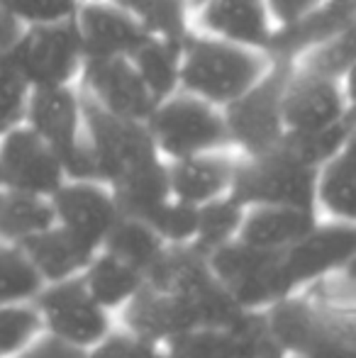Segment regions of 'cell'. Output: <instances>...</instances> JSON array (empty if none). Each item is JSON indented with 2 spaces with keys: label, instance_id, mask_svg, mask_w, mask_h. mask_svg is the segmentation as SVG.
<instances>
[{
  "label": "cell",
  "instance_id": "cell-11",
  "mask_svg": "<svg viewBox=\"0 0 356 358\" xmlns=\"http://www.w3.org/2000/svg\"><path fill=\"white\" fill-rule=\"evenodd\" d=\"M32 302L39 310L42 324L47 327L49 334L81 349L98 344L110 329L105 307H100L88 292L83 275L47 283Z\"/></svg>",
  "mask_w": 356,
  "mask_h": 358
},
{
  "label": "cell",
  "instance_id": "cell-38",
  "mask_svg": "<svg viewBox=\"0 0 356 358\" xmlns=\"http://www.w3.org/2000/svg\"><path fill=\"white\" fill-rule=\"evenodd\" d=\"M86 358H164L159 344L147 341L132 331H120V334H105L93 351H86Z\"/></svg>",
  "mask_w": 356,
  "mask_h": 358
},
{
  "label": "cell",
  "instance_id": "cell-45",
  "mask_svg": "<svg viewBox=\"0 0 356 358\" xmlns=\"http://www.w3.org/2000/svg\"><path fill=\"white\" fill-rule=\"evenodd\" d=\"M0 185H3V176H0Z\"/></svg>",
  "mask_w": 356,
  "mask_h": 358
},
{
  "label": "cell",
  "instance_id": "cell-20",
  "mask_svg": "<svg viewBox=\"0 0 356 358\" xmlns=\"http://www.w3.org/2000/svg\"><path fill=\"white\" fill-rule=\"evenodd\" d=\"M17 246L24 251V256L34 266L39 278L44 280V285L78 275L81 271H86L90 259L98 251L95 246H90L73 231L64 229L57 222L49 229L22 239Z\"/></svg>",
  "mask_w": 356,
  "mask_h": 358
},
{
  "label": "cell",
  "instance_id": "cell-5",
  "mask_svg": "<svg viewBox=\"0 0 356 358\" xmlns=\"http://www.w3.org/2000/svg\"><path fill=\"white\" fill-rule=\"evenodd\" d=\"M315 171L278 142L264 154L239 156L229 195L242 208L290 205L315 210Z\"/></svg>",
  "mask_w": 356,
  "mask_h": 358
},
{
  "label": "cell",
  "instance_id": "cell-3",
  "mask_svg": "<svg viewBox=\"0 0 356 358\" xmlns=\"http://www.w3.org/2000/svg\"><path fill=\"white\" fill-rule=\"evenodd\" d=\"M144 124L164 161L232 146L222 108L185 90H176L159 100Z\"/></svg>",
  "mask_w": 356,
  "mask_h": 358
},
{
  "label": "cell",
  "instance_id": "cell-21",
  "mask_svg": "<svg viewBox=\"0 0 356 358\" xmlns=\"http://www.w3.org/2000/svg\"><path fill=\"white\" fill-rule=\"evenodd\" d=\"M318 224L315 210L290 205H254L244 208L237 239L269 251H285Z\"/></svg>",
  "mask_w": 356,
  "mask_h": 358
},
{
  "label": "cell",
  "instance_id": "cell-23",
  "mask_svg": "<svg viewBox=\"0 0 356 358\" xmlns=\"http://www.w3.org/2000/svg\"><path fill=\"white\" fill-rule=\"evenodd\" d=\"M215 280L208 264V254L188 244H166L159 254V259L147 271V283H152L159 290L173 292L180 297L198 295L203 287H208Z\"/></svg>",
  "mask_w": 356,
  "mask_h": 358
},
{
  "label": "cell",
  "instance_id": "cell-18",
  "mask_svg": "<svg viewBox=\"0 0 356 358\" xmlns=\"http://www.w3.org/2000/svg\"><path fill=\"white\" fill-rule=\"evenodd\" d=\"M124 327L154 344H169L185 331L198 329V317L185 297L159 290L144 280V285L124 302Z\"/></svg>",
  "mask_w": 356,
  "mask_h": 358
},
{
  "label": "cell",
  "instance_id": "cell-7",
  "mask_svg": "<svg viewBox=\"0 0 356 358\" xmlns=\"http://www.w3.org/2000/svg\"><path fill=\"white\" fill-rule=\"evenodd\" d=\"M8 59L32 88L76 85L86 64V52L69 17L57 22L27 24L22 39Z\"/></svg>",
  "mask_w": 356,
  "mask_h": 358
},
{
  "label": "cell",
  "instance_id": "cell-22",
  "mask_svg": "<svg viewBox=\"0 0 356 358\" xmlns=\"http://www.w3.org/2000/svg\"><path fill=\"white\" fill-rule=\"evenodd\" d=\"M108 188L113 193L120 217L149 220L166 200H171L166 161L157 156L115 178L113 183H108Z\"/></svg>",
  "mask_w": 356,
  "mask_h": 358
},
{
  "label": "cell",
  "instance_id": "cell-26",
  "mask_svg": "<svg viewBox=\"0 0 356 358\" xmlns=\"http://www.w3.org/2000/svg\"><path fill=\"white\" fill-rule=\"evenodd\" d=\"M54 224V210L49 198L0 185V241L20 244L27 236Z\"/></svg>",
  "mask_w": 356,
  "mask_h": 358
},
{
  "label": "cell",
  "instance_id": "cell-12",
  "mask_svg": "<svg viewBox=\"0 0 356 358\" xmlns=\"http://www.w3.org/2000/svg\"><path fill=\"white\" fill-rule=\"evenodd\" d=\"M76 85L90 105L137 122H147L157 105L129 57L86 59Z\"/></svg>",
  "mask_w": 356,
  "mask_h": 358
},
{
  "label": "cell",
  "instance_id": "cell-9",
  "mask_svg": "<svg viewBox=\"0 0 356 358\" xmlns=\"http://www.w3.org/2000/svg\"><path fill=\"white\" fill-rule=\"evenodd\" d=\"M86 146L93 161L95 180L113 183L127 171L157 159V149L147 132V124L137 120L118 117L90 105L83 98Z\"/></svg>",
  "mask_w": 356,
  "mask_h": 358
},
{
  "label": "cell",
  "instance_id": "cell-46",
  "mask_svg": "<svg viewBox=\"0 0 356 358\" xmlns=\"http://www.w3.org/2000/svg\"><path fill=\"white\" fill-rule=\"evenodd\" d=\"M293 358H300V356H293Z\"/></svg>",
  "mask_w": 356,
  "mask_h": 358
},
{
  "label": "cell",
  "instance_id": "cell-14",
  "mask_svg": "<svg viewBox=\"0 0 356 358\" xmlns=\"http://www.w3.org/2000/svg\"><path fill=\"white\" fill-rule=\"evenodd\" d=\"M71 22L86 59L129 57L152 34L127 8L115 0H78Z\"/></svg>",
  "mask_w": 356,
  "mask_h": 358
},
{
  "label": "cell",
  "instance_id": "cell-37",
  "mask_svg": "<svg viewBox=\"0 0 356 358\" xmlns=\"http://www.w3.org/2000/svg\"><path fill=\"white\" fill-rule=\"evenodd\" d=\"M29 93L32 85L15 69V64L10 59H0V134L24 122Z\"/></svg>",
  "mask_w": 356,
  "mask_h": 358
},
{
  "label": "cell",
  "instance_id": "cell-15",
  "mask_svg": "<svg viewBox=\"0 0 356 358\" xmlns=\"http://www.w3.org/2000/svg\"><path fill=\"white\" fill-rule=\"evenodd\" d=\"M356 254L354 222L334 220L315 224L308 234L283 251V268L290 285L298 287L310 280L325 278L334 271L349 268Z\"/></svg>",
  "mask_w": 356,
  "mask_h": 358
},
{
  "label": "cell",
  "instance_id": "cell-25",
  "mask_svg": "<svg viewBox=\"0 0 356 358\" xmlns=\"http://www.w3.org/2000/svg\"><path fill=\"white\" fill-rule=\"evenodd\" d=\"M354 144V142H352ZM347 144L315 171V205H322L334 220H356L354 149Z\"/></svg>",
  "mask_w": 356,
  "mask_h": 358
},
{
  "label": "cell",
  "instance_id": "cell-10",
  "mask_svg": "<svg viewBox=\"0 0 356 358\" xmlns=\"http://www.w3.org/2000/svg\"><path fill=\"white\" fill-rule=\"evenodd\" d=\"M290 64H276L262 83H257L247 95L234 100L222 110L227 122L229 144L242 149L244 156L264 154L278 146L283 139V122H280V93L288 78Z\"/></svg>",
  "mask_w": 356,
  "mask_h": 358
},
{
  "label": "cell",
  "instance_id": "cell-19",
  "mask_svg": "<svg viewBox=\"0 0 356 358\" xmlns=\"http://www.w3.org/2000/svg\"><path fill=\"white\" fill-rule=\"evenodd\" d=\"M237 159L227 149L203 151L166 161L171 198L190 205H205L229 193Z\"/></svg>",
  "mask_w": 356,
  "mask_h": 358
},
{
  "label": "cell",
  "instance_id": "cell-41",
  "mask_svg": "<svg viewBox=\"0 0 356 358\" xmlns=\"http://www.w3.org/2000/svg\"><path fill=\"white\" fill-rule=\"evenodd\" d=\"M15 358H86V349L76 344H69V341L59 339L54 334H44L42 339L29 341Z\"/></svg>",
  "mask_w": 356,
  "mask_h": 358
},
{
  "label": "cell",
  "instance_id": "cell-42",
  "mask_svg": "<svg viewBox=\"0 0 356 358\" xmlns=\"http://www.w3.org/2000/svg\"><path fill=\"white\" fill-rule=\"evenodd\" d=\"M27 22L0 0V59H8L22 39Z\"/></svg>",
  "mask_w": 356,
  "mask_h": 358
},
{
  "label": "cell",
  "instance_id": "cell-4",
  "mask_svg": "<svg viewBox=\"0 0 356 358\" xmlns=\"http://www.w3.org/2000/svg\"><path fill=\"white\" fill-rule=\"evenodd\" d=\"M24 124L37 132L62 159L66 178L95 180L93 161L86 146L83 95L78 85L32 88L24 108Z\"/></svg>",
  "mask_w": 356,
  "mask_h": 358
},
{
  "label": "cell",
  "instance_id": "cell-29",
  "mask_svg": "<svg viewBox=\"0 0 356 358\" xmlns=\"http://www.w3.org/2000/svg\"><path fill=\"white\" fill-rule=\"evenodd\" d=\"M354 57H356L354 32H352V24H347V27L318 39V42L310 44V47L300 49L293 62H290V66L300 69V71L347 80L349 76H352Z\"/></svg>",
  "mask_w": 356,
  "mask_h": 358
},
{
  "label": "cell",
  "instance_id": "cell-2",
  "mask_svg": "<svg viewBox=\"0 0 356 358\" xmlns=\"http://www.w3.org/2000/svg\"><path fill=\"white\" fill-rule=\"evenodd\" d=\"M269 324L285 354L300 358H356L354 315L285 295L269 305Z\"/></svg>",
  "mask_w": 356,
  "mask_h": 358
},
{
  "label": "cell",
  "instance_id": "cell-36",
  "mask_svg": "<svg viewBox=\"0 0 356 358\" xmlns=\"http://www.w3.org/2000/svg\"><path fill=\"white\" fill-rule=\"evenodd\" d=\"M147 222L162 236L164 244H188V241H193L195 229H198V205L180 203V200L171 198Z\"/></svg>",
  "mask_w": 356,
  "mask_h": 358
},
{
  "label": "cell",
  "instance_id": "cell-35",
  "mask_svg": "<svg viewBox=\"0 0 356 358\" xmlns=\"http://www.w3.org/2000/svg\"><path fill=\"white\" fill-rule=\"evenodd\" d=\"M164 358H234L232 344L225 329H190L169 341Z\"/></svg>",
  "mask_w": 356,
  "mask_h": 358
},
{
  "label": "cell",
  "instance_id": "cell-39",
  "mask_svg": "<svg viewBox=\"0 0 356 358\" xmlns=\"http://www.w3.org/2000/svg\"><path fill=\"white\" fill-rule=\"evenodd\" d=\"M3 3L10 10H15L27 24H39L69 20L76 10L78 0H3Z\"/></svg>",
  "mask_w": 356,
  "mask_h": 358
},
{
  "label": "cell",
  "instance_id": "cell-40",
  "mask_svg": "<svg viewBox=\"0 0 356 358\" xmlns=\"http://www.w3.org/2000/svg\"><path fill=\"white\" fill-rule=\"evenodd\" d=\"M266 13L276 27V34L305 22L310 15L322 8V0H264Z\"/></svg>",
  "mask_w": 356,
  "mask_h": 358
},
{
  "label": "cell",
  "instance_id": "cell-13",
  "mask_svg": "<svg viewBox=\"0 0 356 358\" xmlns=\"http://www.w3.org/2000/svg\"><path fill=\"white\" fill-rule=\"evenodd\" d=\"M0 176L8 188L44 198L66 180L62 159L24 122L0 134Z\"/></svg>",
  "mask_w": 356,
  "mask_h": 358
},
{
  "label": "cell",
  "instance_id": "cell-24",
  "mask_svg": "<svg viewBox=\"0 0 356 358\" xmlns=\"http://www.w3.org/2000/svg\"><path fill=\"white\" fill-rule=\"evenodd\" d=\"M180 42L183 39L166 37V34H149L132 54L129 62L142 76L144 85L149 88L152 98L164 100L178 90L180 73Z\"/></svg>",
  "mask_w": 356,
  "mask_h": 358
},
{
  "label": "cell",
  "instance_id": "cell-32",
  "mask_svg": "<svg viewBox=\"0 0 356 358\" xmlns=\"http://www.w3.org/2000/svg\"><path fill=\"white\" fill-rule=\"evenodd\" d=\"M44 280L17 244H0V305L32 302Z\"/></svg>",
  "mask_w": 356,
  "mask_h": 358
},
{
  "label": "cell",
  "instance_id": "cell-28",
  "mask_svg": "<svg viewBox=\"0 0 356 358\" xmlns=\"http://www.w3.org/2000/svg\"><path fill=\"white\" fill-rule=\"evenodd\" d=\"M100 246H103V251L118 256L120 261L134 266L147 275V271L152 268V264L159 259L166 244L147 220L118 217Z\"/></svg>",
  "mask_w": 356,
  "mask_h": 358
},
{
  "label": "cell",
  "instance_id": "cell-31",
  "mask_svg": "<svg viewBox=\"0 0 356 358\" xmlns=\"http://www.w3.org/2000/svg\"><path fill=\"white\" fill-rule=\"evenodd\" d=\"M225 331L229 336L234 358H285L283 346L278 344L269 324L266 312L244 310Z\"/></svg>",
  "mask_w": 356,
  "mask_h": 358
},
{
  "label": "cell",
  "instance_id": "cell-33",
  "mask_svg": "<svg viewBox=\"0 0 356 358\" xmlns=\"http://www.w3.org/2000/svg\"><path fill=\"white\" fill-rule=\"evenodd\" d=\"M127 8L152 34L183 39L188 34V10L183 0H115Z\"/></svg>",
  "mask_w": 356,
  "mask_h": 358
},
{
  "label": "cell",
  "instance_id": "cell-34",
  "mask_svg": "<svg viewBox=\"0 0 356 358\" xmlns=\"http://www.w3.org/2000/svg\"><path fill=\"white\" fill-rule=\"evenodd\" d=\"M42 327V317L34 302L0 305V358L20 354Z\"/></svg>",
  "mask_w": 356,
  "mask_h": 358
},
{
  "label": "cell",
  "instance_id": "cell-27",
  "mask_svg": "<svg viewBox=\"0 0 356 358\" xmlns=\"http://www.w3.org/2000/svg\"><path fill=\"white\" fill-rule=\"evenodd\" d=\"M144 280H147V275L142 271L124 264L108 251L95 254L83 271V283H86L88 292L105 310L124 305L144 285Z\"/></svg>",
  "mask_w": 356,
  "mask_h": 358
},
{
  "label": "cell",
  "instance_id": "cell-8",
  "mask_svg": "<svg viewBox=\"0 0 356 358\" xmlns=\"http://www.w3.org/2000/svg\"><path fill=\"white\" fill-rule=\"evenodd\" d=\"M347 120H352L347 80L290 66L280 93L283 137H310L327 132Z\"/></svg>",
  "mask_w": 356,
  "mask_h": 358
},
{
  "label": "cell",
  "instance_id": "cell-6",
  "mask_svg": "<svg viewBox=\"0 0 356 358\" xmlns=\"http://www.w3.org/2000/svg\"><path fill=\"white\" fill-rule=\"evenodd\" d=\"M208 264L218 283L244 310H262L295 290L285 275L283 251L259 249L232 239L208 254Z\"/></svg>",
  "mask_w": 356,
  "mask_h": 358
},
{
  "label": "cell",
  "instance_id": "cell-43",
  "mask_svg": "<svg viewBox=\"0 0 356 358\" xmlns=\"http://www.w3.org/2000/svg\"><path fill=\"white\" fill-rule=\"evenodd\" d=\"M325 5H337V8H352L354 0H322Z\"/></svg>",
  "mask_w": 356,
  "mask_h": 358
},
{
  "label": "cell",
  "instance_id": "cell-30",
  "mask_svg": "<svg viewBox=\"0 0 356 358\" xmlns=\"http://www.w3.org/2000/svg\"><path fill=\"white\" fill-rule=\"evenodd\" d=\"M242 217H244V208L229 193L200 205L198 229H195V236L190 244L198 246L203 254H213L215 249L225 246L227 241L237 239Z\"/></svg>",
  "mask_w": 356,
  "mask_h": 358
},
{
  "label": "cell",
  "instance_id": "cell-44",
  "mask_svg": "<svg viewBox=\"0 0 356 358\" xmlns=\"http://www.w3.org/2000/svg\"><path fill=\"white\" fill-rule=\"evenodd\" d=\"M183 3H185V10H188V15H190L195 8H200V5H203L205 0H183Z\"/></svg>",
  "mask_w": 356,
  "mask_h": 358
},
{
  "label": "cell",
  "instance_id": "cell-16",
  "mask_svg": "<svg viewBox=\"0 0 356 358\" xmlns=\"http://www.w3.org/2000/svg\"><path fill=\"white\" fill-rule=\"evenodd\" d=\"M188 32L266 52L276 37L264 0H205L188 15Z\"/></svg>",
  "mask_w": 356,
  "mask_h": 358
},
{
  "label": "cell",
  "instance_id": "cell-1",
  "mask_svg": "<svg viewBox=\"0 0 356 358\" xmlns=\"http://www.w3.org/2000/svg\"><path fill=\"white\" fill-rule=\"evenodd\" d=\"M273 66L276 59L266 49L188 32L180 42L178 90L225 110L262 83Z\"/></svg>",
  "mask_w": 356,
  "mask_h": 358
},
{
  "label": "cell",
  "instance_id": "cell-17",
  "mask_svg": "<svg viewBox=\"0 0 356 358\" xmlns=\"http://www.w3.org/2000/svg\"><path fill=\"white\" fill-rule=\"evenodd\" d=\"M49 203L54 210V222L95 249L103 244L105 234L120 217L108 183L100 180L66 178L49 195Z\"/></svg>",
  "mask_w": 356,
  "mask_h": 358
}]
</instances>
